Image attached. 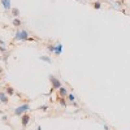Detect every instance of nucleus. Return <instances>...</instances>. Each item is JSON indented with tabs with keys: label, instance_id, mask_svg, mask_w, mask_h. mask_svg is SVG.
I'll use <instances>...</instances> for the list:
<instances>
[{
	"label": "nucleus",
	"instance_id": "9",
	"mask_svg": "<svg viewBox=\"0 0 130 130\" xmlns=\"http://www.w3.org/2000/svg\"><path fill=\"white\" fill-rule=\"evenodd\" d=\"M39 60H42V61L47 62V64H52V59L48 57V56H39Z\"/></svg>",
	"mask_w": 130,
	"mask_h": 130
},
{
	"label": "nucleus",
	"instance_id": "1",
	"mask_svg": "<svg viewBox=\"0 0 130 130\" xmlns=\"http://www.w3.org/2000/svg\"><path fill=\"white\" fill-rule=\"evenodd\" d=\"M29 33H27L25 29H21V30H18L17 33L14 34V39L16 40H21V42H25V40H29Z\"/></svg>",
	"mask_w": 130,
	"mask_h": 130
},
{
	"label": "nucleus",
	"instance_id": "14",
	"mask_svg": "<svg viewBox=\"0 0 130 130\" xmlns=\"http://www.w3.org/2000/svg\"><path fill=\"white\" fill-rule=\"evenodd\" d=\"M12 24H13L14 26H20V25H21V20H20V18H13Z\"/></svg>",
	"mask_w": 130,
	"mask_h": 130
},
{
	"label": "nucleus",
	"instance_id": "21",
	"mask_svg": "<svg viewBox=\"0 0 130 130\" xmlns=\"http://www.w3.org/2000/svg\"><path fill=\"white\" fill-rule=\"evenodd\" d=\"M111 1H112V0H111Z\"/></svg>",
	"mask_w": 130,
	"mask_h": 130
},
{
	"label": "nucleus",
	"instance_id": "12",
	"mask_svg": "<svg viewBox=\"0 0 130 130\" xmlns=\"http://www.w3.org/2000/svg\"><path fill=\"white\" fill-rule=\"evenodd\" d=\"M0 51H1V52H5V51H7V47H5V43L3 42L1 39H0Z\"/></svg>",
	"mask_w": 130,
	"mask_h": 130
},
{
	"label": "nucleus",
	"instance_id": "19",
	"mask_svg": "<svg viewBox=\"0 0 130 130\" xmlns=\"http://www.w3.org/2000/svg\"><path fill=\"white\" fill-rule=\"evenodd\" d=\"M37 130H42V128H40V126H38V128H37Z\"/></svg>",
	"mask_w": 130,
	"mask_h": 130
},
{
	"label": "nucleus",
	"instance_id": "7",
	"mask_svg": "<svg viewBox=\"0 0 130 130\" xmlns=\"http://www.w3.org/2000/svg\"><path fill=\"white\" fill-rule=\"evenodd\" d=\"M0 101L3 104H7L8 103V95L5 93H0Z\"/></svg>",
	"mask_w": 130,
	"mask_h": 130
},
{
	"label": "nucleus",
	"instance_id": "20",
	"mask_svg": "<svg viewBox=\"0 0 130 130\" xmlns=\"http://www.w3.org/2000/svg\"><path fill=\"white\" fill-rule=\"evenodd\" d=\"M1 113H3V111H1V109H0V115H1Z\"/></svg>",
	"mask_w": 130,
	"mask_h": 130
},
{
	"label": "nucleus",
	"instance_id": "4",
	"mask_svg": "<svg viewBox=\"0 0 130 130\" xmlns=\"http://www.w3.org/2000/svg\"><path fill=\"white\" fill-rule=\"evenodd\" d=\"M29 122H30V116L29 115H26V113H25V115L21 116V124H22V126H24V128H26Z\"/></svg>",
	"mask_w": 130,
	"mask_h": 130
},
{
	"label": "nucleus",
	"instance_id": "11",
	"mask_svg": "<svg viewBox=\"0 0 130 130\" xmlns=\"http://www.w3.org/2000/svg\"><path fill=\"white\" fill-rule=\"evenodd\" d=\"M11 12H12V14H13V17H14V18H18V17H20V9H17V8H12V9H11Z\"/></svg>",
	"mask_w": 130,
	"mask_h": 130
},
{
	"label": "nucleus",
	"instance_id": "17",
	"mask_svg": "<svg viewBox=\"0 0 130 130\" xmlns=\"http://www.w3.org/2000/svg\"><path fill=\"white\" fill-rule=\"evenodd\" d=\"M47 50H48L50 52H53V51H55V46H52V44H50V46L47 47Z\"/></svg>",
	"mask_w": 130,
	"mask_h": 130
},
{
	"label": "nucleus",
	"instance_id": "6",
	"mask_svg": "<svg viewBox=\"0 0 130 130\" xmlns=\"http://www.w3.org/2000/svg\"><path fill=\"white\" fill-rule=\"evenodd\" d=\"M53 53H55V55H57V56H60L62 53V44L61 43H57L55 46V51H53Z\"/></svg>",
	"mask_w": 130,
	"mask_h": 130
},
{
	"label": "nucleus",
	"instance_id": "15",
	"mask_svg": "<svg viewBox=\"0 0 130 130\" xmlns=\"http://www.w3.org/2000/svg\"><path fill=\"white\" fill-rule=\"evenodd\" d=\"M94 8H95V9H100V8H101V4H100L99 1H95V3H94Z\"/></svg>",
	"mask_w": 130,
	"mask_h": 130
},
{
	"label": "nucleus",
	"instance_id": "13",
	"mask_svg": "<svg viewBox=\"0 0 130 130\" xmlns=\"http://www.w3.org/2000/svg\"><path fill=\"white\" fill-rule=\"evenodd\" d=\"M66 98H68V100L70 101V103H74V101H75V96H74V94H68V96H66Z\"/></svg>",
	"mask_w": 130,
	"mask_h": 130
},
{
	"label": "nucleus",
	"instance_id": "10",
	"mask_svg": "<svg viewBox=\"0 0 130 130\" xmlns=\"http://www.w3.org/2000/svg\"><path fill=\"white\" fill-rule=\"evenodd\" d=\"M5 94L11 95V96H12V95H14V88L11 87V86H7V87H5Z\"/></svg>",
	"mask_w": 130,
	"mask_h": 130
},
{
	"label": "nucleus",
	"instance_id": "16",
	"mask_svg": "<svg viewBox=\"0 0 130 130\" xmlns=\"http://www.w3.org/2000/svg\"><path fill=\"white\" fill-rule=\"evenodd\" d=\"M38 109H40V111H47V109H48V105H47V104H43V105H40Z\"/></svg>",
	"mask_w": 130,
	"mask_h": 130
},
{
	"label": "nucleus",
	"instance_id": "5",
	"mask_svg": "<svg viewBox=\"0 0 130 130\" xmlns=\"http://www.w3.org/2000/svg\"><path fill=\"white\" fill-rule=\"evenodd\" d=\"M1 1V5L4 7L5 11H9V9H12V3L11 0H0Z\"/></svg>",
	"mask_w": 130,
	"mask_h": 130
},
{
	"label": "nucleus",
	"instance_id": "18",
	"mask_svg": "<svg viewBox=\"0 0 130 130\" xmlns=\"http://www.w3.org/2000/svg\"><path fill=\"white\" fill-rule=\"evenodd\" d=\"M60 104H61L62 107H66V101H65L64 98H62V99H60Z\"/></svg>",
	"mask_w": 130,
	"mask_h": 130
},
{
	"label": "nucleus",
	"instance_id": "3",
	"mask_svg": "<svg viewBox=\"0 0 130 130\" xmlns=\"http://www.w3.org/2000/svg\"><path fill=\"white\" fill-rule=\"evenodd\" d=\"M48 78H50L51 83H52V90H59V88L61 87V82H60L55 75H50Z\"/></svg>",
	"mask_w": 130,
	"mask_h": 130
},
{
	"label": "nucleus",
	"instance_id": "8",
	"mask_svg": "<svg viewBox=\"0 0 130 130\" xmlns=\"http://www.w3.org/2000/svg\"><path fill=\"white\" fill-rule=\"evenodd\" d=\"M59 94H60V96H68V90H66V87H64V86H61L59 88Z\"/></svg>",
	"mask_w": 130,
	"mask_h": 130
},
{
	"label": "nucleus",
	"instance_id": "2",
	"mask_svg": "<svg viewBox=\"0 0 130 130\" xmlns=\"http://www.w3.org/2000/svg\"><path fill=\"white\" fill-rule=\"evenodd\" d=\"M29 111H30V105H29V104H22V105L14 108V115L18 116V117H21L22 115H25L26 112H29Z\"/></svg>",
	"mask_w": 130,
	"mask_h": 130
}]
</instances>
